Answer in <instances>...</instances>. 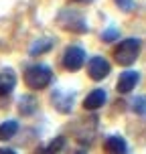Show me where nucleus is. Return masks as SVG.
Wrapping results in <instances>:
<instances>
[{"mask_svg":"<svg viewBox=\"0 0 146 154\" xmlns=\"http://www.w3.org/2000/svg\"><path fill=\"white\" fill-rule=\"evenodd\" d=\"M73 100H75V93L73 91H55L51 95V101H53L55 109L61 112V114H69L73 109Z\"/></svg>","mask_w":146,"mask_h":154,"instance_id":"423d86ee","label":"nucleus"},{"mask_svg":"<svg viewBox=\"0 0 146 154\" xmlns=\"http://www.w3.org/2000/svg\"><path fill=\"white\" fill-rule=\"evenodd\" d=\"M0 154H16L12 148H0Z\"/></svg>","mask_w":146,"mask_h":154,"instance_id":"a211bd4d","label":"nucleus"},{"mask_svg":"<svg viewBox=\"0 0 146 154\" xmlns=\"http://www.w3.org/2000/svg\"><path fill=\"white\" fill-rule=\"evenodd\" d=\"M53 45H55V41L53 38H39V41H35L31 45V49H29V55L31 57H37V55H45L47 51H51L53 49Z\"/></svg>","mask_w":146,"mask_h":154,"instance_id":"9b49d317","label":"nucleus"},{"mask_svg":"<svg viewBox=\"0 0 146 154\" xmlns=\"http://www.w3.org/2000/svg\"><path fill=\"white\" fill-rule=\"evenodd\" d=\"M75 154H85V150H79V152H75Z\"/></svg>","mask_w":146,"mask_h":154,"instance_id":"aec40b11","label":"nucleus"},{"mask_svg":"<svg viewBox=\"0 0 146 154\" xmlns=\"http://www.w3.org/2000/svg\"><path fill=\"white\" fill-rule=\"evenodd\" d=\"M57 23L61 24L65 31H73V32H79V35L89 31V26L83 20V16L77 10H73V8H63L59 12V16H57Z\"/></svg>","mask_w":146,"mask_h":154,"instance_id":"7ed1b4c3","label":"nucleus"},{"mask_svg":"<svg viewBox=\"0 0 146 154\" xmlns=\"http://www.w3.org/2000/svg\"><path fill=\"white\" fill-rule=\"evenodd\" d=\"M138 71H124V73H120V77H118V83H116V87H118V93H122V95H126V93H130L134 87H136V83H138Z\"/></svg>","mask_w":146,"mask_h":154,"instance_id":"0eeeda50","label":"nucleus"},{"mask_svg":"<svg viewBox=\"0 0 146 154\" xmlns=\"http://www.w3.org/2000/svg\"><path fill=\"white\" fill-rule=\"evenodd\" d=\"M16 87V75L12 69L0 71V97H4L8 93H12Z\"/></svg>","mask_w":146,"mask_h":154,"instance_id":"1a4fd4ad","label":"nucleus"},{"mask_svg":"<svg viewBox=\"0 0 146 154\" xmlns=\"http://www.w3.org/2000/svg\"><path fill=\"white\" fill-rule=\"evenodd\" d=\"M104 152L106 154H128V144L122 136H108L104 140Z\"/></svg>","mask_w":146,"mask_h":154,"instance_id":"6e6552de","label":"nucleus"},{"mask_svg":"<svg viewBox=\"0 0 146 154\" xmlns=\"http://www.w3.org/2000/svg\"><path fill=\"white\" fill-rule=\"evenodd\" d=\"M114 2L120 6V10H124V12H130L132 8H134V0H114Z\"/></svg>","mask_w":146,"mask_h":154,"instance_id":"f3484780","label":"nucleus"},{"mask_svg":"<svg viewBox=\"0 0 146 154\" xmlns=\"http://www.w3.org/2000/svg\"><path fill=\"white\" fill-rule=\"evenodd\" d=\"M106 91L104 89H93V91L87 93V97L83 100V108L85 109H89V112H93V109H98L101 108L104 103H106Z\"/></svg>","mask_w":146,"mask_h":154,"instance_id":"9d476101","label":"nucleus"},{"mask_svg":"<svg viewBox=\"0 0 146 154\" xmlns=\"http://www.w3.org/2000/svg\"><path fill=\"white\" fill-rule=\"evenodd\" d=\"M39 108V101L37 97H33V95H23L20 100H18V112L23 116H33L37 112Z\"/></svg>","mask_w":146,"mask_h":154,"instance_id":"f8f14e48","label":"nucleus"},{"mask_svg":"<svg viewBox=\"0 0 146 154\" xmlns=\"http://www.w3.org/2000/svg\"><path fill=\"white\" fill-rule=\"evenodd\" d=\"M118 38H120V31L114 29V26H110L108 31L101 32V41H104V43H114V41H118Z\"/></svg>","mask_w":146,"mask_h":154,"instance_id":"2eb2a0df","label":"nucleus"},{"mask_svg":"<svg viewBox=\"0 0 146 154\" xmlns=\"http://www.w3.org/2000/svg\"><path fill=\"white\" fill-rule=\"evenodd\" d=\"M138 55H140V41L138 38H126V41H122L114 49V59L120 65H124V67L132 65L138 59Z\"/></svg>","mask_w":146,"mask_h":154,"instance_id":"f03ea898","label":"nucleus"},{"mask_svg":"<svg viewBox=\"0 0 146 154\" xmlns=\"http://www.w3.org/2000/svg\"><path fill=\"white\" fill-rule=\"evenodd\" d=\"M53 81V71L49 65H43V63H35V65H29L24 69V83L29 89H35V91H41L49 87Z\"/></svg>","mask_w":146,"mask_h":154,"instance_id":"f257e3e1","label":"nucleus"},{"mask_svg":"<svg viewBox=\"0 0 146 154\" xmlns=\"http://www.w3.org/2000/svg\"><path fill=\"white\" fill-rule=\"evenodd\" d=\"M110 71H112V65H110V61L104 59V57H93V59H89V63H87V75L92 77L93 81L106 79V77L110 75Z\"/></svg>","mask_w":146,"mask_h":154,"instance_id":"39448f33","label":"nucleus"},{"mask_svg":"<svg viewBox=\"0 0 146 154\" xmlns=\"http://www.w3.org/2000/svg\"><path fill=\"white\" fill-rule=\"evenodd\" d=\"M63 146H65V138H63V136H57V138H53L47 146L39 148L35 154H59L63 150Z\"/></svg>","mask_w":146,"mask_h":154,"instance_id":"4468645a","label":"nucleus"},{"mask_svg":"<svg viewBox=\"0 0 146 154\" xmlns=\"http://www.w3.org/2000/svg\"><path fill=\"white\" fill-rule=\"evenodd\" d=\"M75 2H81V4H89V2H93V0H75Z\"/></svg>","mask_w":146,"mask_h":154,"instance_id":"6ab92c4d","label":"nucleus"},{"mask_svg":"<svg viewBox=\"0 0 146 154\" xmlns=\"http://www.w3.org/2000/svg\"><path fill=\"white\" fill-rule=\"evenodd\" d=\"M132 109L140 116H146V97H136L132 101Z\"/></svg>","mask_w":146,"mask_h":154,"instance_id":"dca6fc26","label":"nucleus"},{"mask_svg":"<svg viewBox=\"0 0 146 154\" xmlns=\"http://www.w3.org/2000/svg\"><path fill=\"white\" fill-rule=\"evenodd\" d=\"M16 132H18V124H16V120H6V122H2L0 124V142L12 140Z\"/></svg>","mask_w":146,"mask_h":154,"instance_id":"ddd939ff","label":"nucleus"},{"mask_svg":"<svg viewBox=\"0 0 146 154\" xmlns=\"http://www.w3.org/2000/svg\"><path fill=\"white\" fill-rule=\"evenodd\" d=\"M85 51L77 45H71L65 49V53L61 57V65L65 71H79L85 65Z\"/></svg>","mask_w":146,"mask_h":154,"instance_id":"20e7f679","label":"nucleus"}]
</instances>
